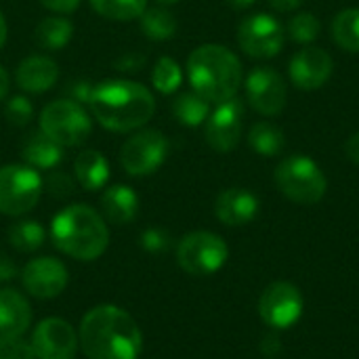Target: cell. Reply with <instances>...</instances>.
I'll list each match as a JSON object with an SVG mask.
<instances>
[{"instance_id": "cell-13", "label": "cell", "mask_w": 359, "mask_h": 359, "mask_svg": "<svg viewBox=\"0 0 359 359\" xmlns=\"http://www.w3.org/2000/svg\"><path fill=\"white\" fill-rule=\"evenodd\" d=\"M36 359H74L78 351V334L69 322L59 318L42 320L29 339Z\"/></svg>"}, {"instance_id": "cell-26", "label": "cell", "mask_w": 359, "mask_h": 359, "mask_svg": "<svg viewBox=\"0 0 359 359\" xmlns=\"http://www.w3.org/2000/svg\"><path fill=\"white\" fill-rule=\"evenodd\" d=\"M141 19V29L149 40L164 42L170 40L177 34V19L170 11L156 6V8H145Z\"/></svg>"}, {"instance_id": "cell-38", "label": "cell", "mask_w": 359, "mask_h": 359, "mask_svg": "<svg viewBox=\"0 0 359 359\" xmlns=\"http://www.w3.org/2000/svg\"><path fill=\"white\" fill-rule=\"evenodd\" d=\"M17 276H19V269H17V265L13 263V259L0 252V282H11V280H15Z\"/></svg>"}, {"instance_id": "cell-32", "label": "cell", "mask_w": 359, "mask_h": 359, "mask_svg": "<svg viewBox=\"0 0 359 359\" xmlns=\"http://www.w3.org/2000/svg\"><path fill=\"white\" fill-rule=\"evenodd\" d=\"M4 116H6V120H8L13 126H25V124L32 120V116H34V107H32V103H29L27 97L15 95V97H11V99L6 101V105H4Z\"/></svg>"}, {"instance_id": "cell-11", "label": "cell", "mask_w": 359, "mask_h": 359, "mask_svg": "<svg viewBox=\"0 0 359 359\" xmlns=\"http://www.w3.org/2000/svg\"><path fill=\"white\" fill-rule=\"evenodd\" d=\"M303 294L290 282H273L259 299L261 320L276 330H286L294 326L303 316Z\"/></svg>"}, {"instance_id": "cell-20", "label": "cell", "mask_w": 359, "mask_h": 359, "mask_svg": "<svg viewBox=\"0 0 359 359\" xmlns=\"http://www.w3.org/2000/svg\"><path fill=\"white\" fill-rule=\"evenodd\" d=\"M139 210V196L128 185H111L101 196V212L114 225H128Z\"/></svg>"}, {"instance_id": "cell-25", "label": "cell", "mask_w": 359, "mask_h": 359, "mask_svg": "<svg viewBox=\"0 0 359 359\" xmlns=\"http://www.w3.org/2000/svg\"><path fill=\"white\" fill-rule=\"evenodd\" d=\"M248 145L255 149V154L271 158L282 154V149L286 147V137L280 126L269 122H257L248 133Z\"/></svg>"}, {"instance_id": "cell-42", "label": "cell", "mask_w": 359, "mask_h": 359, "mask_svg": "<svg viewBox=\"0 0 359 359\" xmlns=\"http://www.w3.org/2000/svg\"><path fill=\"white\" fill-rule=\"evenodd\" d=\"M8 86H11V78H8L6 69L0 65V101L8 95Z\"/></svg>"}, {"instance_id": "cell-10", "label": "cell", "mask_w": 359, "mask_h": 359, "mask_svg": "<svg viewBox=\"0 0 359 359\" xmlns=\"http://www.w3.org/2000/svg\"><path fill=\"white\" fill-rule=\"evenodd\" d=\"M168 156V141L156 128L135 133L120 149V164L133 177L154 175Z\"/></svg>"}, {"instance_id": "cell-15", "label": "cell", "mask_w": 359, "mask_h": 359, "mask_svg": "<svg viewBox=\"0 0 359 359\" xmlns=\"http://www.w3.org/2000/svg\"><path fill=\"white\" fill-rule=\"evenodd\" d=\"M67 267L55 257H40L29 261L21 271V284L34 299H55L67 286Z\"/></svg>"}, {"instance_id": "cell-14", "label": "cell", "mask_w": 359, "mask_h": 359, "mask_svg": "<svg viewBox=\"0 0 359 359\" xmlns=\"http://www.w3.org/2000/svg\"><path fill=\"white\" fill-rule=\"evenodd\" d=\"M288 99L284 78L271 67H255L246 76V101L263 116H278Z\"/></svg>"}, {"instance_id": "cell-23", "label": "cell", "mask_w": 359, "mask_h": 359, "mask_svg": "<svg viewBox=\"0 0 359 359\" xmlns=\"http://www.w3.org/2000/svg\"><path fill=\"white\" fill-rule=\"evenodd\" d=\"M74 36V25L65 17H44L34 32V40L44 50L63 48Z\"/></svg>"}, {"instance_id": "cell-18", "label": "cell", "mask_w": 359, "mask_h": 359, "mask_svg": "<svg viewBox=\"0 0 359 359\" xmlns=\"http://www.w3.org/2000/svg\"><path fill=\"white\" fill-rule=\"evenodd\" d=\"M17 84L25 93H46L59 80V67L50 57L44 55H29L17 67Z\"/></svg>"}, {"instance_id": "cell-39", "label": "cell", "mask_w": 359, "mask_h": 359, "mask_svg": "<svg viewBox=\"0 0 359 359\" xmlns=\"http://www.w3.org/2000/svg\"><path fill=\"white\" fill-rule=\"evenodd\" d=\"M42 6L55 11V13H72L80 6L82 0H40Z\"/></svg>"}, {"instance_id": "cell-8", "label": "cell", "mask_w": 359, "mask_h": 359, "mask_svg": "<svg viewBox=\"0 0 359 359\" xmlns=\"http://www.w3.org/2000/svg\"><path fill=\"white\" fill-rule=\"evenodd\" d=\"M227 257L229 250L225 240L212 231L187 233L177 246L179 267L194 278H206L217 273L225 265Z\"/></svg>"}, {"instance_id": "cell-9", "label": "cell", "mask_w": 359, "mask_h": 359, "mask_svg": "<svg viewBox=\"0 0 359 359\" xmlns=\"http://www.w3.org/2000/svg\"><path fill=\"white\" fill-rule=\"evenodd\" d=\"M284 25L269 13H255L240 21L238 44L252 59H271L284 48Z\"/></svg>"}, {"instance_id": "cell-1", "label": "cell", "mask_w": 359, "mask_h": 359, "mask_svg": "<svg viewBox=\"0 0 359 359\" xmlns=\"http://www.w3.org/2000/svg\"><path fill=\"white\" fill-rule=\"evenodd\" d=\"M78 345L88 359H139L143 337L124 309L99 305L82 318Z\"/></svg>"}, {"instance_id": "cell-40", "label": "cell", "mask_w": 359, "mask_h": 359, "mask_svg": "<svg viewBox=\"0 0 359 359\" xmlns=\"http://www.w3.org/2000/svg\"><path fill=\"white\" fill-rule=\"evenodd\" d=\"M345 151H347L349 160L359 166V130L358 133H353V135L347 139V143H345Z\"/></svg>"}, {"instance_id": "cell-24", "label": "cell", "mask_w": 359, "mask_h": 359, "mask_svg": "<svg viewBox=\"0 0 359 359\" xmlns=\"http://www.w3.org/2000/svg\"><path fill=\"white\" fill-rule=\"evenodd\" d=\"M172 116L177 118L179 124L194 128V126H200L206 122V118L210 116V103L204 97H200L196 90L181 93L172 101Z\"/></svg>"}, {"instance_id": "cell-21", "label": "cell", "mask_w": 359, "mask_h": 359, "mask_svg": "<svg viewBox=\"0 0 359 359\" xmlns=\"http://www.w3.org/2000/svg\"><path fill=\"white\" fill-rule=\"evenodd\" d=\"M21 156L25 164L36 170H53L63 160V147L55 143L50 137H46L42 130H36L25 139L21 147Z\"/></svg>"}, {"instance_id": "cell-6", "label": "cell", "mask_w": 359, "mask_h": 359, "mask_svg": "<svg viewBox=\"0 0 359 359\" xmlns=\"http://www.w3.org/2000/svg\"><path fill=\"white\" fill-rule=\"evenodd\" d=\"M40 130L61 147H76L90 137L93 122L80 103L72 99H57L42 109Z\"/></svg>"}, {"instance_id": "cell-19", "label": "cell", "mask_w": 359, "mask_h": 359, "mask_svg": "<svg viewBox=\"0 0 359 359\" xmlns=\"http://www.w3.org/2000/svg\"><path fill=\"white\" fill-rule=\"evenodd\" d=\"M29 326L32 307L27 299L13 288H0V334L23 337Z\"/></svg>"}, {"instance_id": "cell-17", "label": "cell", "mask_w": 359, "mask_h": 359, "mask_svg": "<svg viewBox=\"0 0 359 359\" xmlns=\"http://www.w3.org/2000/svg\"><path fill=\"white\" fill-rule=\"evenodd\" d=\"M257 212H259V198L248 189H240V187L225 189L223 194H219L215 202L217 219L229 227H240L250 223L257 217Z\"/></svg>"}, {"instance_id": "cell-34", "label": "cell", "mask_w": 359, "mask_h": 359, "mask_svg": "<svg viewBox=\"0 0 359 359\" xmlns=\"http://www.w3.org/2000/svg\"><path fill=\"white\" fill-rule=\"evenodd\" d=\"M170 244H172L170 233L160 227H149L141 233V246H143V250H147L151 255L166 252L170 248Z\"/></svg>"}, {"instance_id": "cell-5", "label": "cell", "mask_w": 359, "mask_h": 359, "mask_svg": "<svg viewBox=\"0 0 359 359\" xmlns=\"http://www.w3.org/2000/svg\"><path fill=\"white\" fill-rule=\"evenodd\" d=\"M278 189L297 204H318L328 189L324 170L307 156H290L276 168Z\"/></svg>"}, {"instance_id": "cell-16", "label": "cell", "mask_w": 359, "mask_h": 359, "mask_svg": "<svg viewBox=\"0 0 359 359\" xmlns=\"http://www.w3.org/2000/svg\"><path fill=\"white\" fill-rule=\"evenodd\" d=\"M332 69H334L332 57L324 48H318V46H307L299 50L290 59V67H288L290 80L301 90L322 88L330 80Z\"/></svg>"}, {"instance_id": "cell-27", "label": "cell", "mask_w": 359, "mask_h": 359, "mask_svg": "<svg viewBox=\"0 0 359 359\" xmlns=\"http://www.w3.org/2000/svg\"><path fill=\"white\" fill-rule=\"evenodd\" d=\"M332 38L347 50L359 53V8H345L332 19Z\"/></svg>"}, {"instance_id": "cell-37", "label": "cell", "mask_w": 359, "mask_h": 359, "mask_svg": "<svg viewBox=\"0 0 359 359\" xmlns=\"http://www.w3.org/2000/svg\"><path fill=\"white\" fill-rule=\"evenodd\" d=\"M143 65H145V57L139 53H126V55L118 57V61H116V69H120V72H137Z\"/></svg>"}, {"instance_id": "cell-30", "label": "cell", "mask_w": 359, "mask_h": 359, "mask_svg": "<svg viewBox=\"0 0 359 359\" xmlns=\"http://www.w3.org/2000/svg\"><path fill=\"white\" fill-rule=\"evenodd\" d=\"M183 82L181 65L170 57H160L151 72V84L162 95H172Z\"/></svg>"}, {"instance_id": "cell-41", "label": "cell", "mask_w": 359, "mask_h": 359, "mask_svg": "<svg viewBox=\"0 0 359 359\" xmlns=\"http://www.w3.org/2000/svg\"><path fill=\"white\" fill-rule=\"evenodd\" d=\"M303 2H305V0H269V4H271L276 11H280V13H290V11H294V8H299Z\"/></svg>"}, {"instance_id": "cell-28", "label": "cell", "mask_w": 359, "mask_h": 359, "mask_svg": "<svg viewBox=\"0 0 359 359\" xmlns=\"http://www.w3.org/2000/svg\"><path fill=\"white\" fill-rule=\"evenodd\" d=\"M46 240V231L38 221H19L8 229V242L19 252H34Z\"/></svg>"}, {"instance_id": "cell-4", "label": "cell", "mask_w": 359, "mask_h": 359, "mask_svg": "<svg viewBox=\"0 0 359 359\" xmlns=\"http://www.w3.org/2000/svg\"><path fill=\"white\" fill-rule=\"evenodd\" d=\"M187 78L208 103L233 99L242 86V63L223 44H202L187 59Z\"/></svg>"}, {"instance_id": "cell-31", "label": "cell", "mask_w": 359, "mask_h": 359, "mask_svg": "<svg viewBox=\"0 0 359 359\" xmlns=\"http://www.w3.org/2000/svg\"><path fill=\"white\" fill-rule=\"evenodd\" d=\"M320 32H322V23L311 13L294 15L288 21V27H286L288 38L292 42H299V44H311V42H316L320 38Z\"/></svg>"}, {"instance_id": "cell-2", "label": "cell", "mask_w": 359, "mask_h": 359, "mask_svg": "<svg viewBox=\"0 0 359 359\" xmlns=\"http://www.w3.org/2000/svg\"><path fill=\"white\" fill-rule=\"evenodd\" d=\"M88 107L97 122L107 130L130 133L151 120L156 111V99L151 90L139 82L105 80L93 86Z\"/></svg>"}, {"instance_id": "cell-33", "label": "cell", "mask_w": 359, "mask_h": 359, "mask_svg": "<svg viewBox=\"0 0 359 359\" xmlns=\"http://www.w3.org/2000/svg\"><path fill=\"white\" fill-rule=\"evenodd\" d=\"M0 359H36V355L23 337L0 334Z\"/></svg>"}, {"instance_id": "cell-43", "label": "cell", "mask_w": 359, "mask_h": 359, "mask_svg": "<svg viewBox=\"0 0 359 359\" xmlns=\"http://www.w3.org/2000/svg\"><path fill=\"white\" fill-rule=\"evenodd\" d=\"M231 8H238V11H244V8H248V6H252L257 0H225Z\"/></svg>"}, {"instance_id": "cell-12", "label": "cell", "mask_w": 359, "mask_h": 359, "mask_svg": "<svg viewBox=\"0 0 359 359\" xmlns=\"http://www.w3.org/2000/svg\"><path fill=\"white\" fill-rule=\"evenodd\" d=\"M242 118H244V103L242 99L233 97L217 105V109L206 118V143L219 151L229 154L238 147L242 139Z\"/></svg>"}, {"instance_id": "cell-35", "label": "cell", "mask_w": 359, "mask_h": 359, "mask_svg": "<svg viewBox=\"0 0 359 359\" xmlns=\"http://www.w3.org/2000/svg\"><path fill=\"white\" fill-rule=\"evenodd\" d=\"M46 189H48L55 198H65V196H72V191H74V181H72L65 172H50V177L46 179Z\"/></svg>"}, {"instance_id": "cell-45", "label": "cell", "mask_w": 359, "mask_h": 359, "mask_svg": "<svg viewBox=\"0 0 359 359\" xmlns=\"http://www.w3.org/2000/svg\"><path fill=\"white\" fill-rule=\"evenodd\" d=\"M156 2H160V4H175V2H179V0H156Z\"/></svg>"}, {"instance_id": "cell-29", "label": "cell", "mask_w": 359, "mask_h": 359, "mask_svg": "<svg viewBox=\"0 0 359 359\" xmlns=\"http://www.w3.org/2000/svg\"><path fill=\"white\" fill-rule=\"evenodd\" d=\"M90 6L105 19L130 21L143 15L147 0H90Z\"/></svg>"}, {"instance_id": "cell-7", "label": "cell", "mask_w": 359, "mask_h": 359, "mask_svg": "<svg viewBox=\"0 0 359 359\" xmlns=\"http://www.w3.org/2000/svg\"><path fill=\"white\" fill-rule=\"evenodd\" d=\"M44 189V181L36 168L27 164H6L0 168V212L21 217L29 212Z\"/></svg>"}, {"instance_id": "cell-22", "label": "cell", "mask_w": 359, "mask_h": 359, "mask_svg": "<svg viewBox=\"0 0 359 359\" xmlns=\"http://www.w3.org/2000/svg\"><path fill=\"white\" fill-rule=\"evenodd\" d=\"M74 172L78 183L86 191H99L109 181V164L105 156H101L95 149H84L78 154L74 162Z\"/></svg>"}, {"instance_id": "cell-44", "label": "cell", "mask_w": 359, "mask_h": 359, "mask_svg": "<svg viewBox=\"0 0 359 359\" xmlns=\"http://www.w3.org/2000/svg\"><path fill=\"white\" fill-rule=\"evenodd\" d=\"M6 42V21H4V15L0 13V48L4 46Z\"/></svg>"}, {"instance_id": "cell-36", "label": "cell", "mask_w": 359, "mask_h": 359, "mask_svg": "<svg viewBox=\"0 0 359 359\" xmlns=\"http://www.w3.org/2000/svg\"><path fill=\"white\" fill-rule=\"evenodd\" d=\"M65 93L72 101L82 105V103H88L90 93H93V84L88 80H74L65 86Z\"/></svg>"}, {"instance_id": "cell-3", "label": "cell", "mask_w": 359, "mask_h": 359, "mask_svg": "<svg viewBox=\"0 0 359 359\" xmlns=\"http://www.w3.org/2000/svg\"><path fill=\"white\" fill-rule=\"evenodd\" d=\"M50 240L57 250L76 261H95L105 252L109 231L95 208L72 204L55 215L50 223Z\"/></svg>"}]
</instances>
